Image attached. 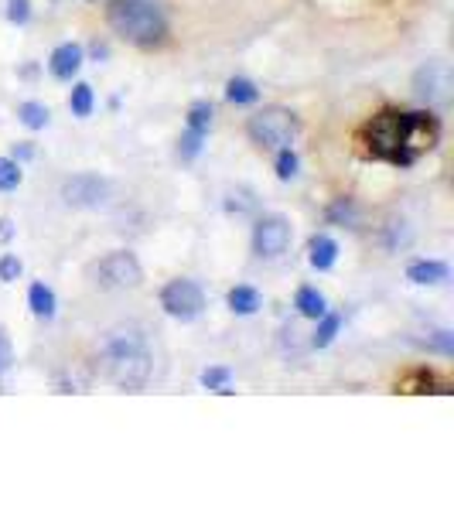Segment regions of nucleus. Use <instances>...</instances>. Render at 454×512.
<instances>
[{
	"label": "nucleus",
	"instance_id": "nucleus-1",
	"mask_svg": "<svg viewBox=\"0 0 454 512\" xmlns=\"http://www.w3.org/2000/svg\"><path fill=\"white\" fill-rule=\"evenodd\" d=\"M366 154L393 168H413L417 157L434 151L440 141V120L427 110H383L362 130Z\"/></svg>",
	"mask_w": 454,
	"mask_h": 512
},
{
	"label": "nucleus",
	"instance_id": "nucleus-2",
	"mask_svg": "<svg viewBox=\"0 0 454 512\" xmlns=\"http://www.w3.org/2000/svg\"><path fill=\"white\" fill-rule=\"evenodd\" d=\"M100 362L106 379L127 393H137L147 386L151 369H154V356L147 349V335L137 325H120L106 331L100 345Z\"/></svg>",
	"mask_w": 454,
	"mask_h": 512
},
{
	"label": "nucleus",
	"instance_id": "nucleus-3",
	"mask_svg": "<svg viewBox=\"0 0 454 512\" xmlns=\"http://www.w3.org/2000/svg\"><path fill=\"white\" fill-rule=\"evenodd\" d=\"M110 28L130 44L154 48L168 38V15L157 0H114L106 7Z\"/></svg>",
	"mask_w": 454,
	"mask_h": 512
},
{
	"label": "nucleus",
	"instance_id": "nucleus-4",
	"mask_svg": "<svg viewBox=\"0 0 454 512\" xmlns=\"http://www.w3.org/2000/svg\"><path fill=\"white\" fill-rule=\"evenodd\" d=\"M298 116L284 110V106H263L256 110L250 120H246V133L256 147L263 151H281V147H291L294 137H298Z\"/></svg>",
	"mask_w": 454,
	"mask_h": 512
},
{
	"label": "nucleus",
	"instance_id": "nucleus-5",
	"mask_svg": "<svg viewBox=\"0 0 454 512\" xmlns=\"http://www.w3.org/2000/svg\"><path fill=\"white\" fill-rule=\"evenodd\" d=\"M93 277L103 290H123V287H141L143 267L130 250H114L93 267Z\"/></svg>",
	"mask_w": 454,
	"mask_h": 512
},
{
	"label": "nucleus",
	"instance_id": "nucleus-6",
	"mask_svg": "<svg viewBox=\"0 0 454 512\" xmlns=\"http://www.w3.org/2000/svg\"><path fill=\"white\" fill-rule=\"evenodd\" d=\"M161 308L174 321H195L205 311V294H202V287L195 281L178 277V281H168L161 287Z\"/></svg>",
	"mask_w": 454,
	"mask_h": 512
},
{
	"label": "nucleus",
	"instance_id": "nucleus-7",
	"mask_svg": "<svg viewBox=\"0 0 454 512\" xmlns=\"http://www.w3.org/2000/svg\"><path fill=\"white\" fill-rule=\"evenodd\" d=\"M294 240V229H291V219L281 212L260 215L253 226V253L263 256V260H277V256L287 253V246Z\"/></svg>",
	"mask_w": 454,
	"mask_h": 512
},
{
	"label": "nucleus",
	"instance_id": "nucleus-8",
	"mask_svg": "<svg viewBox=\"0 0 454 512\" xmlns=\"http://www.w3.org/2000/svg\"><path fill=\"white\" fill-rule=\"evenodd\" d=\"M110 199V182L93 174V171H83V174H72L62 182V202L69 209H100Z\"/></svg>",
	"mask_w": 454,
	"mask_h": 512
},
{
	"label": "nucleus",
	"instance_id": "nucleus-9",
	"mask_svg": "<svg viewBox=\"0 0 454 512\" xmlns=\"http://www.w3.org/2000/svg\"><path fill=\"white\" fill-rule=\"evenodd\" d=\"M448 89H451V72L444 62H427L424 69H417V75H413V93L427 103L448 100Z\"/></svg>",
	"mask_w": 454,
	"mask_h": 512
},
{
	"label": "nucleus",
	"instance_id": "nucleus-10",
	"mask_svg": "<svg viewBox=\"0 0 454 512\" xmlns=\"http://www.w3.org/2000/svg\"><path fill=\"white\" fill-rule=\"evenodd\" d=\"M83 62H85V52H83V44H75V42H65V44H58L55 52L48 55V72L55 75L58 83H69L75 72L83 69Z\"/></svg>",
	"mask_w": 454,
	"mask_h": 512
},
{
	"label": "nucleus",
	"instance_id": "nucleus-11",
	"mask_svg": "<svg viewBox=\"0 0 454 512\" xmlns=\"http://www.w3.org/2000/svg\"><path fill=\"white\" fill-rule=\"evenodd\" d=\"M308 263H311L318 273L331 271V267L339 263V242L331 240V236H325V232L311 236V242H308Z\"/></svg>",
	"mask_w": 454,
	"mask_h": 512
},
{
	"label": "nucleus",
	"instance_id": "nucleus-12",
	"mask_svg": "<svg viewBox=\"0 0 454 512\" xmlns=\"http://www.w3.org/2000/svg\"><path fill=\"white\" fill-rule=\"evenodd\" d=\"M407 281L420 287H434L448 281V263L444 260H413L407 267Z\"/></svg>",
	"mask_w": 454,
	"mask_h": 512
},
{
	"label": "nucleus",
	"instance_id": "nucleus-13",
	"mask_svg": "<svg viewBox=\"0 0 454 512\" xmlns=\"http://www.w3.org/2000/svg\"><path fill=\"white\" fill-rule=\"evenodd\" d=\"M28 308L35 318H42V321H52L58 311V298L55 290L48 284H42V281H35V284L28 287Z\"/></svg>",
	"mask_w": 454,
	"mask_h": 512
},
{
	"label": "nucleus",
	"instance_id": "nucleus-14",
	"mask_svg": "<svg viewBox=\"0 0 454 512\" xmlns=\"http://www.w3.org/2000/svg\"><path fill=\"white\" fill-rule=\"evenodd\" d=\"M226 304L232 314H240V318H250V314L260 311V304H263V298H260V290L250 284H236L232 290L226 294Z\"/></svg>",
	"mask_w": 454,
	"mask_h": 512
},
{
	"label": "nucleus",
	"instance_id": "nucleus-15",
	"mask_svg": "<svg viewBox=\"0 0 454 512\" xmlns=\"http://www.w3.org/2000/svg\"><path fill=\"white\" fill-rule=\"evenodd\" d=\"M294 308H298L301 318H311V321H318V318L328 311V300H325V294H321L318 287L304 284V287H298V294H294Z\"/></svg>",
	"mask_w": 454,
	"mask_h": 512
},
{
	"label": "nucleus",
	"instance_id": "nucleus-16",
	"mask_svg": "<svg viewBox=\"0 0 454 512\" xmlns=\"http://www.w3.org/2000/svg\"><path fill=\"white\" fill-rule=\"evenodd\" d=\"M226 100L232 106H253L260 100V89H256L253 79H246V75H232L226 83Z\"/></svg>",
	"mask_w": 454,
	"mask_h": 512
},
{
	"label": "nucleus",
	"instance_id": "nucleus-17",
	"mask_svg": "<svg viewBox=\"0 0 454 512\" xmlns=\"http://www.w3.org/2000/svg\"><path fill=\"white\" fill-rule=\"evenodd\" d=\"M339 331H341V314L339 311H325L321 318H318V328H314L311 345H314V349H328L331 341L339 339Z\"/></svg>",
	"mask_w": 454,
	"mask_h": 512
},
{
	"label": "nucleus",
	"instance_id": "nucleus-18",
	"mask_svg": "<svg viewBox=\"0 0 454 512\" xmlns=\"http://www.w3.org/2000/svg\"><path fill=\"white\" fill-rule=\"evenodd\" d=\"M17 120H21L28 130H44L48 127V120H52V110L38 100H28L17 106Z\"/></svg>",
	"mask_w": 454,
	"mask_h": 512
},
{
	"label": "nucleus",
	"instance_id": "nucleus-19",
	"mask_svg": "<svg viewBox=\"0 0 454 512\" xmlns=\"http://www.w3.org/2000/svg\"><path fill=\"white\" fill-rule=\"evenodd\" d=\"M93 106H96V96H93V85L89 83H75L69 93V110L79 120H85V116L93 113Z\"/></svg>",
	"mask_w": 454,
	"mask_h": 512
},
{
	"label": "nucleus",
	"instance_id": "nucleus-20",
	"mask_svg": "<svg viewBox=\"0 0 454 512\" xmlns=\"http://www.w3.org/2000/svg\"><path fill=\"white\" fill-rule=\"evenodd\" d=\"M199 379H202V386L212 389V393H222V397L236 393V389H232V369H226V366H212V369L202 372Z\"/></svg>",
	"mask_w": 454,
	"mask_h": 512
},
{
	"label": "nucleus",
	"instance_id": "nucleus-21",
	"mask_svg": "<svg viewBox=\"0 0 454 512\" xmlns=\"http://www.w3.org/2000/svg\"><path fill=\"white\" fill-rule=\"evenodd\" d=\"M212 103L209 100H195L192 106H188V130H195V133H209V127H212Z\"/></svg>",
	"mask_w": 454,
	"mask_h": 512
},
{
	"label": "nucleus",
	"instance_id": "nucleus-22",
	"mask_svg": "<svg viewBox=\"0 0 454 512\" xmlns=\"http://www.w3.org/2000/svg\"><path fill=\"white\" fill-rule=\"evenodd\" d=\"M21 182H25L21 161H15V157H0V192H15Z\"/></svg>",
	"mask_w": 454,
	"mask_h": 512
},
{
	"label": "nucleus",
	"instance_id": "nucleus-23",
	"mask_svg": "<svg viewBox=\"0 0 454 512\" xmlns=\"http://www.w3.org/2000/svg\"><path fill=\"white\" fill-rule=\"evenodd\" d=\"M400 393H438V389H434V372L417 369L413 376L400 379Z\"/></svg>",
	"mask_w": 454,
	"mask_h": 512
},
{
	"label": "nucleus",
	"instance_id": "nucleus-24",
	"mask_svg": "<svg viewBox=\"0 0 454 512\" xmlns=\"http://www.w3.org/2000/svg\"><path fill=\"white\" fill-rule=\"evenodd\" d=\"M273 168H277V178H281V182H291V178L301 171V157L294 154V147H281Z\"/></svg>",
	"mask_w": 454,
	"mask_h": 512
},
{
	"label": "nucleus",
	"instance_id": "nucleus-25",
	"mask_svg": "<svg viewBox=\"0 0 454 512\" xmlns=\"http://www.w3.org/2000/svg\"><path fill=\"white\" fill-rule=\"evenodd\" d=\"M205 137H209V133H195V130L185 127L182 141H178V154H182V161H195V157L202 154V147H205Z\"/></svg>",
	"mask_w": 454,
	"mask_h": 512
},
{
	"label": "nucleus",
	"instance_id": "nucleus-26",
	"mask_svg": "<svg viewBox=\"0 0 454 512\" xmlns=\"http://www.w3.org/2000/svg\"><path fill=\"white\" fill-rule=\"evenodd\" d=\"M25 271V263L17 260V253H4L0 256V284H15Z\"/></svg>",
	"mask_w": 454,
	"mask_h": 512
},
{
	"label": "nucleus",
	"instance_id": "nucleus-27",
	"mask_svg": "<svg viewBox=\"0 0 454 512\" xmlns=\"http://www.w3.org/2000/svg\"><path fill=\"white\" fill-rule=\"evenodd\" d=\"M7 21H11V25H28L31 0H7Z\"/></svg>",
	"mask_w": 454,
	"mask_h": 512
},
{
	"label": "nucleus",
	"instance_id": "nucleus-28",
	"mask_svg": "<svg viewBox=\"0 0 454 512\" xmlns=\"http://www.w3.org/2000/svg\"><path fill=\"white\" fill-rule=\"evenodd\" d=\"M11 366H15V345L7 339V331L0 328V376H7Z\"/></svg>",
	"mask_w": 454,
	"mask_h": 512
},
{
	"label": "nucleus",
	"instance_id": "nucleus-29",
	"mask_svg": "<svg viewBox=\"0 0 454 512\" xmlns=\"http://www.w3.org/2000/svg\"><path fill=\"white\" fill-rule=\"evenodd\" d=\"M328 219H331V222H335V219H341V222H352V219H355L352 202H349V199H339L335 205H331V209H328Z\"/></svg>",
	"mask_w": 454,
	"mask_h": 512
},
{
	"label": "nucleus",
	"instance_id": "nucleus-30",
	"mask_svg": "<svg viewBox=\"0 0 454 512\" xmlns=\"http://www.w3.org/2000/svg\"><path fill=\"white\" fill-rule=\"evenodd\" d=\"M430 345H434V349H440L444 356H451V352H454V339H451V331H434V335H430Z\"/></svg>",
	"mask_w": 454,
	"mask_h": 512
},
{
	"label": "nucleus",
	"instance_id": "nucleus-31",
	"mask_svg": "<svg viewBox=\"0 0 454 512\" xmlns=\"http://www.w3.org/2000/svg\"><path fill=\"white\" fill-rule=\"evenodd\" d=\"M21 157V161H28V157H35V147L31 143H21V147H15V161Z\"/></svg>",
	"mask_w": 454,
	"mask_h": 512
},
{
	"label": "nucleus",
	"instance_id": "nucleus-32",
	"mask_svg": "<svg viewBox=\"0 0 454 512\" xmlns=\"http://www.w3.org/2000/svg\"><path fill=\"white\" fill-rule=\"evenodd\" d=\"M89 4H96V0H89Z\"/></svg>",
	"mask_w": 454,
	"mask_h": 512
}]
</instances>
